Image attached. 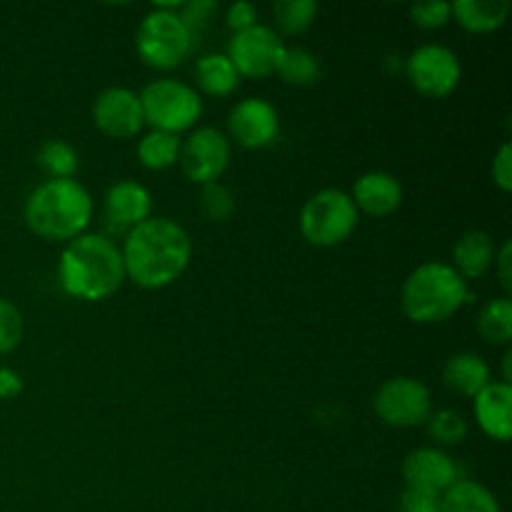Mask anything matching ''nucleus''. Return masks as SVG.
Segmentation results:
<instances>
[{
	"label": "nucleus",
	"instance_id": "obj_4",
	"mask_svg": "<svg viewBox=\"0 0 512 512\" xmlns=\"http://www.w3.org/2000/svg\"><path fill=\"white\" fill-rule=\"evenodd\" d=\"M470 300L468 283L448 263L418 265L405 278L400 290V308L405 318L418 325L445 323Z\"/></svg>",
	"mask_w": 512,
	"mask_h": 512
},
{
	"label": "nucleus",
	"instance_id": "obj_22",
	"mask_svg": "<svg viewBox=\"0 0 512 512\" xmlns=\"http://www.w3.org/2000/svg\"><path fill=\"white\" fill-rule=\"evenodd\" d=\"M195 80L203 93L213 95V98H225L233 93L240 83L238 70L233 68L230 58L225 53H210L195 63Z\"/></svg>",
	"mask_w": 512,
	"mask_h": 512
},
{
	"label": "nucleus",
	"instance_id": "obj_26",
	"mask_svg": "<svg viewBox=\"0 0 512 512\" xmlns=\"http://www.w3.org/2000/svg\"><path fill=\"white\" fill-rule=\"evenodd\" d=\"M278 75L288 85L295 88H308L320 80V63L313 53L305 48H285L283 58H280Z\"/></svg>",
	"mask_w": 512,
	"mask_h": 512
},
{
	"label": "nucleus",
	"instance_id": "obj_5",
	"mask_svg": "<svg viewBox=\"0 0 512 512\" xmlns=\"http://www.w3.org/2000/svg\"><path fill=\"white\" fill-rule=\"evenodd\" d=\"M193 40V33L183 23L178 10L153 8L140 20L135 50L148 68L173 70L188 60Z\"/></svg>",
	"mask_w": 512,
	"mask_h": 512
},
{
	"label": "nucleus",
	"instance_id": "obj_34",
	"mask_svg": "<svg viewBox=\"0 0 512 512\" xmlns=\"http://www.w3.org/2000/svg\"><path fill=\"white\" fill-rule=\"evenodd\" d=\"M490 175L493 183L498 185L500 193H510L512 190V145L503 143L495 153L493 165H490Z\"/></svg>",
	"mask_w": 512,
	"mask_h": 512
},
{
	"label": "nucleus",
	"instance_id": "obj_27",
	"mask_svg": "<svg viewBox=\"0 0 512 512\" xmlns=\"http://www.w3.org/2000/svg\"><path fill=\"white\" fill-rule=\"evenodd\" d=\"M275 25L285 35H300L318 18V3L315 0H280L273 5Z\"/></svg>",
	"mask_w": 512,
	"mask_h": 512
},
{
	"label": "nucleus",
	"instance_id": "obj_10",
	"mask_svg": "<svg viewBox=\"0 0 512 512\" xmlns=\"http://www.w3.org/2000/svg\"><path fill=\"white\" fill-rule=\"evenodd\" d=\"M285 53V43L270 25H253V28L235 33L228 45V58L240 78H270L278 73L280 58Z\"/></svg>",
	"mask_w": 512,
	"mask_h": 512
},
{
	"label": "nucleus",
	"instance_id": "obj_15",
	"mask_svg": "<svg viewBox=\"0 0 512 512\" xmlns=\"http://www.w3.org/2000/svg\"><path fill=\"white\" fill-rule=\"evenodd\" d=\"M105 220L113 230H128L138 228L148 218H153V195L145 185L135 183V180H120V183L110 185L105 190L103 200Z\"/></svg>",
	"mask_w": 512,
	"mask_h": 512
},
{
	"label": "nucleus",
	"instance_id": "obj_1",
	"mask_svg": "<svg viewBox=\"0 0 512 512\" xmlns=\"http://www.w3.org/2000/svg\"><path fill=\"white\" fill-rule=\"evenodd\" d=\"M125 278L138 288L160 290L173 285L188 270L193 258V240L188 230L170 218H148L125 233L120 248Z\"/></svg>",
	"mask_w": 512,
	"mask_h": 512
},
{
	"label": "nucleus",
	"instance_id": "obj_33",
	"mask_svg": "<svg viewBox=\"0 0 512 512\" xmlns=\"http://www.w3.org/2000/svg\"><path fill=\"white\" fill-rule=\"evenodd\" d=\"M395 512H440V495L425 493V490L405 488L400 495Z\"/></svg>",
	"mask_w": 512,
	"mask_h": 512
},
{
	"label": "nucleus",
	"instance_id": "obj_6",
	"mask_svg": "<svg viewBox=\"0 0 512 512\" xmlns=\"http://www.w3.org/2000/svg\"><path fill=\"white\" fill-rule=\"evenodd\" d=\"M140 98L145 125L163 133L180 135L193 128L203 115V100L193 85L183 80L160 78L145 85Z\"/></svg>",
	"mask_w": 512,
	"mask_h": 512
},
{
	"label": "nucleus",
	"instance_id": "obj_23",
	"mask_svg": "<svg viewBox=\"0 0 512 512\" xmlns=\"http://www.w3.org/2000/svg\"><path fill=\"white\" fill-rule=\"evenodd\" d=\"M183 138L163 130H150L138 140V160L148 170H168L178 163Z\"/></svg>",
	"mask_w": 512,
	"mask_h": 512
},
{
	"label": "nucleus",
	"instance_id": "obj_9",
	"mask_svg": "<svg viewBox=\"0 0 512 512\" xmlns=\"http://www.w3.org/2000/svg\"><path fill=\"white\" fill-rule=\"evenodd\" d=\"M410 85L430 100H443L455 93L463 78L458 55L445 45H420L405 60Z\"/></svg>",
	"mask_w": 512,
	"mask_h": 512
},
{
	"label": "nucleus",
	"instance_id": "obj_14",
	"mask_svg": "<svg viewBox=\"0 0 512 512\" xmlns=\"http://www.w3.org/2000/svg\"><path fill=\"white\" fill-rule=\"evenodd\" d=\"M405 485L413 490L443 495L460 480V468L448 453L438 448H418L403 460Z\"/></svg>",
	"mask_w": 512,
	"mask_h": 512
},
{
	"label": "nucleus",
	"instance_id": "obj_12",
	"mask_svg": "<svg viewBox=\"0 0 512 512\" xmlns=\"http://www.w3.org/2000/svg\"><path fill=\"white\" fill-rule=\"evenodd\" d=\"M93 123L100 133L113 140L135 138L145 125L138 93L120 85L105 88L93 103Z\"/></svg>",
	"mask_w": 512,
	"mask_h": 512
},
{
	"label": "nucleus",
	"instance_id": "obj_13",
	"mask_svg": "<svg viewBox=\"0 0 512 512\" xmlns=\"http://www.w3.org/2000/svg\"><path fill=\"white\" fill-rule=\"evenodd\" d=\"M230 138L248 150L268 148L278 140L280 118L273 103L263 98H245L228 115Z\"/></svg>",
	"mask_w": 512,
	"mask_h": 512
},
{
	"label": "nucleus",
	"instance_id": "obj_3",
	"mask_svg": "<svg viewBox=\"0 0 512 512\" xmlns=\"http://www.w3.org/2000/svg\"><path fill=\"white\" fill-rule=\"evenodd\" d=\"M23 220L28 230L50 243H70L88 230L93 198L78 180H45L25 198Z\"/></svg>",
	"mask_w": 512,
	"mask_h": 512
},
{
	"label": "nucleus",
	"instance_id": "obj_35",
	"mask_svg": "<svg viewBox=\"0 0 512 512\" xmlns=\"http://www.w3.org/2000/svg\"><path fill=\"white\" fill-rule=\"evenodd\" d=\"M225 23H228V28L233 30V35L243 33V30L258 25V8H255L253 3H245V0L233 3L228 8V13H225Z\"/></svg>",
	"mask_w": 512,
	"mask_h": 512
},
{
	"label": "nucleus",
	"instance_id": "obj_38",
	"mask_svg": "<svg viewBox=\"0 0 512 512\" xmlns=\"http://www.w3.org/2000/svg\"><path fill=\"white\" fill-rule=\"evenodd\" d=\"M510 380H512V353L508 350L503 358V380H500V383L510 385Z\"/></svg>",
	"mask_w": 512,
	"mask_h": 512
},
{
	"label": "nucleus",
	"instance_id": "obj_21",
	"mask_svg": "<svg viewBox=\"0 0 512 512\" xmlns=\"http://www.w3.org/2000/svg\"><path fill=\"white\" fill-rule=\"evenodd\" d=\"M440 512H503L493 490L478 480L460 478L440 495Z\"/></svg>",
	"mask_w": 512,
	"mask_h": 512
},
{
	"label": "nucleus",
	"instance_id": "obj_7",
	"mask_svg": "<svg viewBox=\"0 0 512 512\" xmlns=\"http://www.w3.org/2000/svg\"><path fill=\"white\" fill-rule=\"evenodd\" d=\"M358 220L360 213L350 200V193L325 188L300 210V235L315 248H335L355 233Z\"/></svg>",
	"mask_w": 512,
	"mask_h": 512
},
{
	"label": "nucleus",
	"instance_id": "obj_37",
	"mask_svg": "<svg viewBox=\"0 0 512 512\" xmlns=\"http://www.w3.org/2000/svg\"><path fill=\"white\" fill-rule=\"evenodd\" d=\"M23 393V378L13 368H0V400H15Z\"/></svg>",
	"mask_w": 512,
	"mask_h": 512
},
{
	"label": "nucleus",
	"instance_id": "obj_17",
	"mask_svg": "<svg viewBox=\"0 0 512 512\" xmlns=\"http://www.w3.org/2000/svg\"><path fill=\"white\" fill-rule=\"evenodd\" d=\"M510 405L512 388L505 383H495V380L473 398L475 420H478L480 430L498 443H508L512 435Z\"/></svg>",
	"mask_w": 512,
	"mask_h": 512
},
{
	"label": "nucleus",
	"instance_id": "obj_20",
	"mask_svg": "<svg viewBox=\"0 0 512 512\" xmlns=\"http://www.w3.org/2000/svg\"><path fill=\"white\" fill-rule=\"evenodd\" d=\"M443 383L453 393L465 395V398H475L480 390H485L493 383V378H490V365L478 353H458L453 358H448V363H445Z\"/></svg>",
	"mask_w": 512,
	"mask_h": 512
},
{
	"label": "nucleus",
	"instance_id": "obj_32",
	"mask_svg": "<svg viewBox=\"0 0 512 512\" xmlns=\"http://www.w3.org/2000/svg\"><path fill=\"white\" fill-rule=\"evenodd\" d=\"M215 10H218V5H215L213 0H193V3H183V8H180L178 15L183 18V23L188 25V30L195 38L198 30L205 28L210 15H215Z\"/></svg>",
	"mask_w": 512,
	"mask_h": 512
},
{
	"label": "nucleus",
	"instance_id": "obj_31",
	"mask_svg": "<svg viewBox=\"0 0 512 512\" xmlns=\"http://www.w3.org/2000/svg\"><path fill=\"white\" fill-rule=\"evenodd\" d=\"M450 3L445 0H430V3H418L410 8V20L423 30H440L450 23Z\"/></svg>",
	"mask_w": 512,
	"mask_h": 512
},
{
	"label": "nucleus",
	"instance_id": "obj_18",
	"mask_svg": "<svg viewBox=\"0 0 512 512\" xmlns=\"http://www.w3.org/2000/svg\"><path fill=\"white\" fill-rule=\"evenodd\" d=\"M495 263V243L485 230H465L453 248V265L450 268L470 283L478 280L493 268Z\"/></svg>",
	"mask_w": 512,
	"mask_h": 512
},
{
	"label": "nucleus",
	"instance_id": "obj_36",
	"mask_svg": "<svg viewBox=\"0 0 512 512\" xmlns=\"http://www.w3.org/2000/svg\"><path fill=\"white\" fill-rule=\"evenodd\" d=\"M493 265H495V273H498L500 285L505 288V293H510V290H512V270H510V265H512V243H510V240H505L503 248L495 250V263Z\"/></svg>",
	"mask_w": 512,
	"mask_h": 512
},
{
	"label": "nucleus",
	"instance_id": "obj_24",
	"mask_svg": "<svg viewBox=\"0 0 512 512\" xmlns=\"http://www.w3.org/2000/svg\"><path fill=\"white\" fill-rule=\"evenodd\" d=\"M478 330L490 345H510L512 340V300L508 295L485 303L478 315Z\"/></svg>",
	"mask_w": 512,
	"mask_h": 512
},
{
	"label": "nucleus",
	"instance_id": "obj_16",
	"mask_svg": "<svg viewBox=\"0 0 512 512\" xmlns=\"http://www.w3.org/2000/svg\"><path fill=\"white\" fill-rule=\"evenodd\" d=\"M350 200L358 213L370 215V218H388L403 205V185L385 170H370L355 180Z\"/></svg>",
	"mask_w": 512,
	"mask_h": 512
},
{
	"label": "nucleus",
	"instance_id": "obj_29",
	"mask_svg": "<svg viewBox=\"0 0 512 512\" xmlns=\"http://www.w3.org/2000/svg\"><path fill=\"white\" fill-rule=\"evenodd\" d=\"M25 333L23 313L8 298H0V355L13 353Z\"/></svg>",
	"mask_w": 512,
	"mask_h": 512
},
{
	"label": "nucleus",
	"instance_id": "obj_19",
	"mask_svg": "<svg viewBox=\"0 0 512 512\" xmlns=\"http://www.w3.org/2000/svg\"><path fill=\"white\" fill-rule=\"evenodd\" d=\"M450 15L468 33L488 35L505 25L510 15L508 0H455L450 3Z\"/></svg>",
	"mask_w": 512,
	"mask_h": 512
},
{
	"label": "nucleus",
	"instance_id": "obj_25",
	"mask_svg": "<svg viewBox=\"0 0 512 512\" xmlns=\"http://www.w3.org/2000/svg\"><path fill=\"white\" fill-rule=\"evenodd\" d=\"M38 165L48 180H70L78 173V150L65 140H45L38 150Z\"/></svg>",
	"mask_w": 512,
	"mask_h": 512
},
{
	"label": "nucleus",
	"instance_id": "obj_28",
	"mask_svg": "<svg viewBox=\"0 0 512 512\" xmlns=\"http://www.w3.org/2000/svg\"><path fill=\"white\" fill-rule=\"evenodd\" d=\"M425 428H428L430 438L443 445V448H453V445H460L468 438V423H465L458 410H433L430 418L425 420Z\"/></svg>",
	"mask_w": 512,
	"mask_h": 512
},
{
	"label": "nucleus",
	"instance_id": "obj_11",
	"mask_svg": "<svg viewBox=\"0 0 512 512\" xmlns=\"http://www.w3.org/2000/svg\"><path fill=\"white\" fill-rule=\"evenodd\" d=\"M180 168L190 183H218L230 163V140L218 128H198L180 143Z\"/></svg>",
	"mask_w": 512,
	"mask_h": 512
},
{
	"label": "nucleus",
	"instance_id": "obj_8",
	"mask_svg": "<svg viewBox=\"0 0 512 512\" xmlns=\"http://www.w3.org/2000/svg\"><path fill=\"white\" fill-rule=\"evenodd\" d=\"M373 410L390 428H420L433 413V398L423 380L398 375L380 385Z\"/></svg>",
	"mask_w": 512,
	"mask_h": 512
},
{
	"label": "nucleus",
	"instance_id": "obj_2",
	"mask_svg": "<svg viewBox=\"0 0 512 512\" xmlns=\"http://www.w3.org/2000/svg\"><path fill=\"white\" fill-rule=\"evenodd\" d=\"M60 288L75 300L98 303L118 293L125 280V265L113 238L83 233L65 243L58 260Z\"/></svg>",
	"mask_w": 512,
	"mask_h": 512
},
{
	"label": "nucleus",
	"instance_id": "obj_30",
	"mask_svg": "<svg viewBox=\"0 0 512 512\" xmlns=\"http://www.w3.org/2000/svg\"><path fill=\"white\" fill-rule=\"evenodd\" d=\"M200 208H203L208 220L223 223V220H228L233 215L235 198L223 183H210L203 185V190H200Z\"/></svg>",
	"mask_w": 512,
	"mask_h": 512
}]
</instances>
